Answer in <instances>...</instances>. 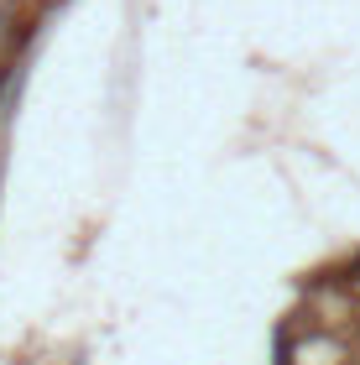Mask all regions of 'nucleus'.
<instances>
[]
</instances>
